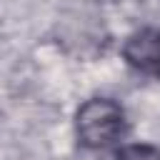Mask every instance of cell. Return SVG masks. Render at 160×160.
<instances>
[{
  "label": "cell",
  "mask_w": 160,
  "mask_h": 160,
  "mask_svg": "<svg viewBox=\"0 0 160 160\" xmlns=\"http://www.w3.org/2000/svg\"><path fill=\"white\" fill-rule=\"evenodd\" d=\"M75 132L82 148L102 150L120 142L128 132L125 110L110 98H92L78 108Z\"/></svg>",
  "instance_id": "1"
},
{
  "label": "cell",
  "mask_w": 160,
  "mask_h": 160,
  "mask_svg": "<svg viewBox=\"0 0 160 160\" xmlns=\"http://www.w3.org/2000/svg\"><path fill=\"white\" fill-rule=\"evenodd\" d=\"M125 58L130 65L145 72H160V32L140 30L125 42Z\"/></svg>",
  "instance_id": "2"
},
{
  "label": "cell",
  "mask_w": 160,
  "mask_h": 160,
  "mask_svg": "<svg viewBox=\"0 0 160 160\" xmlns=\"http://www.w3.org/2000/svg\"><path fill=\"white\" fill-rule=\"evenodd\" d=\"M115 160H160V148L150 145V142H132V145H122L118 150Z\"/></svg>",
  "instance_id": "3"
},
{
  "label": "cell",
  "mask_w": 160,
  "mask_h": 160,
  "mask_svg": "<svg viewBox=\"0 0 160 160\" xmlns=\"http://www.w3.org/2000/svg\"><path fill=\"white\" fill-rule=\"evenodd\" d=\"M158 75H160V72H158Z\"/></svg>",
  "instance_id": "4"
}]
</instances>
